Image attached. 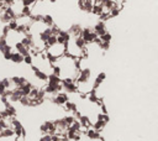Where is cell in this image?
<instances>
[{
	"label": "cell",
	"mask_w": 158,
	"mask_h": 141,
	"mask_svg": "<svg viewBox=\"0 0 158 141\" xmlns=\"http://www.w3.org/2000/svg\"><path fill=\"white\" fill-rule=\"evenodd\" d=\"M45 55L47 56V58L49 61H55V59L62 57L66 55V44H62V42H55L49 46H46L45 50Z\"/></svg>",
	"instance_id": "cell-1"
},
{
	"label": "cell",
	"mask_w": 158,
	"mask_h": 141,
	"mask_svg": "<svg viewBox=\"0 0 158 141\" xmlns=\"http://www.w3.org/2000/svg\"><path fill=\"white\" fill-rule=\"evenodd\" d=\"M10 61L14 62V63H22L24 62V56L16 52L15 50H13L11 51V57H10Z\"/></svg>",
	"instance_id": "cell-4"
},
{
	"label": "cell",
	"mask_w": 158,
	"mask_h": 141,
	"mask_svg": "<svg viewBox=\"0 0 158 141\" xmlns=\"http://www.w3.org/2000/svg\"><path fill=\"white\" fill-rule=\"evenodd\" d=\"M52 102L57 105H59V106H63L68 102V94L63 93V92H58L57 94H55L53 98H52Z\"/></svg>",
	"instance_id": "cell-3"
},
{
	"label": "cell",
	"mask_w": 158,
	"mask_h": 141,
	"mask_svg": "<svg viewBox=\"0 0 158 141\" xmlns=\"http://www.w3.org/2000/svg\"><path fill=\"white\" fill-rule=\"evenodd\" d=\"M80 37L84 40L85 44H91L94 42L95 40L98 38L97 34L93 31V28L90 27H85V28H82V34H80Z\"/></svg>",
	"instance_id": "cell-2"
}]
</instances>
